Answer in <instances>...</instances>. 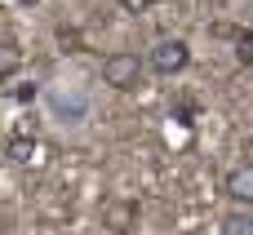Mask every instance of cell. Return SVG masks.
Wrapping results in <instances>:
<instances>
[{"label":"cell","instance_id":"cell-1","mask_svg":"<svg viewBox=\"0 0 253 235\" xmlns=\"http://www.w3.org/2000/svg\"><path fill=\"white\" fill-rule=\"evenodd\" d=\"M44 111H49V120L76 129V124L89 120V93L71 89V84H53V89H44Z\"/></svg>","mask_w":253,"mask_h":235},{"label":"cell","instance_id":"cell-2","mask_svg":"<svg viewBox=\"0 0 253 235\" xmlns=\"http://www.w3.org/2000/svg\"><path fill=\"white\" fill-rule=\"evenodd\" d=\"M147 67H151L160 80H169V76H182V71L191 67V44H187V40H178V36H165V40H156V44H151V53H147Z\"/></svg>","mask_w":253,"mask_h":235},{"label":"cell","instance_id":"cell-3","mask_svg":"<svg viewBox=\"0 0 253 235\" xmlns=\"http://www.w3.org/2000/svg\"><path fill=\"white\" fill-rule=\"evenodd\" d=\"M142 67H147V62H142L138 53H107V58H102V80H107L111 89L129 93V89H138Z\"/></svg>","mask_w":253,"mask_h":235},{"label":"cell","instance_id":"cell-4","mask_svg":"<svg viewBox=\"0 0 253 235\" xmlns=\"http://www.w3.org/2000/svg\"><path fill=\"white\" fill-rule=\"evenodd\" d=\"M222 187H227V200H236L240 209H253V164H236L222 178Z\"/></svg>","mask_w":253,"mask_h":235},{"label":"cell","instance_id":"cell-5","mask_svg":"<svg viewBox=\"0 0 253 235\" xmlns=\"http://www.w3.org/2000/svg\"><path fill=\"white\" fill-rule=\"evenodd\" d=\"M102 218H107L111 231H129V227L138 222V204H133V200H111V204L102 209Z\"/></svg>","mask_w":253,"mask_h":235},{"label":"cell","instance_id":"cell-6","mask_svg":"<svg viewBox=\"0 0 253 235\" xmlns=\"http://www.w3.org/2000/svg\"><path fill=\"white\" fill-rule=\"evenodd\" d=\"M31 156H36V138L31 133H9L4 138V160L9 164H27Z\"/></svg>","mask_w":253,"mask_h":235},{"label":"cell","instance_id":"cell-7","mask_svg":"<svg viewBox=\"0 0 253 235\" xmlns=\"http://www.w3.org/2000/svg\"><path fill=\"white\" fill-rule=\"evenodd\" d=\"M222 235H253V213L249 209H231L222 218Z\"/></svg>","mask_w":253,"mask_h":235},{"label":"cell","instance_id":"cell-8","mask_svg":"<svg viewBox=\"0 0 253 235\" xmlns=\"http://www.w3.org/2000/svg\"><path fill=\"white\" fill-rule=\"evenodd\" d=\"M18 62H22V49H18V40H13V36H4V40H0V71H4V76H13V71H18Z\"/></svg>","mask_w":253,"mask_h":235},{"label":"cell","instance_id":"cell-9","mask_svg":"<svg viewBox=\"0 0 253 235\" xmlns=\"http://www.w3.org/2000/svg\"><path fill=\"white\" fill-rule=\"evenodd\" d=\"M231 44H236V62H240V67H253V27L236 31V36H231Z\"/></svg>","mask_w":253,"mask_h":235},{"label":"cell","instance_id":"cell-10","mask_svg":"<svg viewBox=\"0 0 253 235\" xmlns=\"http://www.w3.org/2000/svg\"><path fill=\"white\" fill-rule=\"evenodd\" d=\"M36 98H44V93H40V84H31V80L9 84V102H22V107H27V102H36Z\"/></svg>","mask_w":253,"mask_h":235},{"label":"cell","instance_id":"cell-11","mask_svg":"<svg viewBox=\"0 0 253 235\" xmlns=\"http://www.w3.org/2000/svg\"><path fill=\"white\" fill-rule=\"evenodd\" d=\"M120 4H125L129 13H147V9H151V0H120Z\"/></svg>","mask_w":253,"mask_h":235},{"label":"cell","instance_id":"cell-12","mask_svg":"<svg viewBox=\"0 0 253 235\" xmlns=\"http://www.w3.org/2000/svg\"><path fill=\"white\" fill-rule=\"evenodd\" d=\"M9 4H36V0H9Z\"/></svg>","mask_w":253,"mask_h":235}]
</instances>
